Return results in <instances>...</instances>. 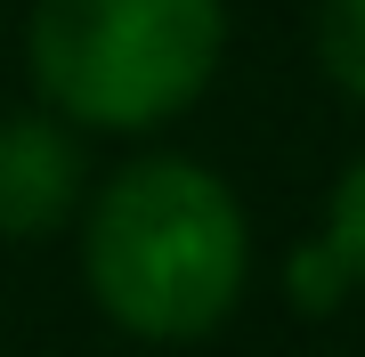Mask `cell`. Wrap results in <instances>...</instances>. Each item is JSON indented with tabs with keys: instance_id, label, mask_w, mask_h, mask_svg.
<instances>
[{
	"instance_id": "cell-1",
	"label": "cell",
	"mask_w": 365,
	"mask_h": 357,
	"mask_svg": "<svg viewBox=\"0 0 365 357\" xmlns=\"http://www.w3.org/2000/svg\"><path fill=\"white\" fill-rule=\"evenodd\" d=\"M244 212L203 162L146 155L114 171L81 227V276L138 341H203L244 292Z\"/></svg>"
},
{
	"instance_id": "cell-5",
	"label": "cell",
	"mask_w": 365,
	"mask_h": 357,
	"mask_svg": "<svg viewBox=\"0 0 365 357\" xmlns=\"http://www.w3.org/2000/svg\"><path fill=\"white\" fill-rule=\"evenodd\" d=\"M325 252L349 268V284H365V155L333 179V212H325Z\"/></svg>"
},
{
	"instance_id": "cell-4",
	"label": "cell",
	"mask_w": 365,
	"mask_h": 357,
	"mask_svg": "<svg viewBox=\"0 0 365 357\" xmlns=\"http://www.w3.org/2000/svg\"><path fill=\"white\" fill-rule=\"evenodd\" d=\"M317 57H325V73L365 106V0H325L317 9Z\"/></svg>"
},
{
	"instance_id": "cell-3",
	"label": "cell",
	"mask_w": 365,
	"mask_h": 357,
	"mask_svg": "<svg viewBox=\"0 0 365 357\" xmlns=\"http://www.w3.org/2000/svg\"><path fill=\"white\" fill-rule=\"evenodd\" d=\"M81 203V146L57 114L0 122V236H49Z\"/></svg>"
},
{
	"instance_id": "cell-2",
	"label": "cell",
	"mask_w": 365,
	"mask_h": 357,
	"mask_svg": "<svg viewBox=\"0 0 365 357\" xmlns=\"http://www.w3.org/2000/svg\"><path fill=\"white\" fill-rule=\"evenodd\" d=\"M220 41V0H41L25 57L57 122L155 130L203 98Z\"/></svg>"
}]
</instances>
